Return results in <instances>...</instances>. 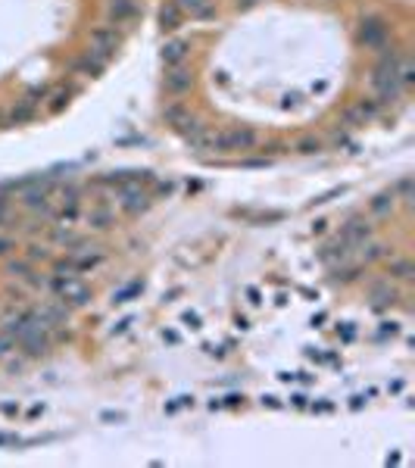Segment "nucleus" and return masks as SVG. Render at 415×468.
<instances>
[{
    "label": "nucleus",
    "instance_id": "1",
    "mask_svg": "<svg viewBox=\"0 0 415 468\" xmlns=\"http://www.w3.org/2000/svg\"><path fill=\"white\" fill-rule=\"evenodd\" d=\"M256 131L247 128V125H234V128H222L209 137V150H219V153H244V150L256 147Z\"/></svg>",
    "mask_w": 415,
    "mask_h": 468
},
{
    "label": "nucleus",
    "instance_id": "2",
    "mask_svg": "<svg viewBox=\"0 0 415 468\" xmlns=\"http://www.w3.org/2000/svg\"><path fill=\"white\" fill-rule=\"evenodd\" d=\"M51 291L57 293V300H63L66 306H85L91 300V287L85 284L78 275H53Z\"/></svg>",
    "mask_w": 415,
    "mask_h": 468
},
{
    "label": "nucleus",
    "instance_id": "3",
    "mask_svg": "<svg viewBox=\"0 0 415 468\" xmlns=\"http://www.w3.org/2000/svg\"><path fill=\"white\" fill-rule=\"evenodd\" d=\"M387 37H390V28H387V22H384L381 16H365L362 22H359V31H356V41H359V47H365V50H381V47H387Z\"/></svg>",
    "mask_w": 415,
    "mask_h": 468
},
{
    "label": "nucleus",
    "instance_id": "4",
    "mask_svg": "<svg viewBox=\"0 0 415 468\" xmlns=\"http://www.w3.org/2000/svg\"><path fill=\"white\" fill-rule=\"evenodd\" d=\"M116 203L125 216H141V212L150 209L153 197L147 191H141V184H122L119 193H116Z\"/></svg>",
    "mask_w": 415,
    "mask_h": 468
},
{
    "label": "nucleus",
    "instance_id": "5",
    "mask_svg": "<svg viewBox=\"0 0 415 468\" xmlns=\"http://www.w3.org/2000/svg\"><path fill=\"white\" fill-rule=\"evenodd\" d=\"M194 87V72H191L188 66H169L163 75V91L169 94V97H184V94Z\"/></svg>",
    "mask_w": 415,
    "mask_h": 468
},
{
    "label": "nucleus",
    "instance_id": "6",
    "mask_svg": "<svg viewBox=\"0 0 415 468\" xmlns=\"http://www.w3.org/2000/svg\"><path fill=\"white\" fill-rule=\"evenodd\" d=\"M119 47H122V35L113 28V25H100V28L91 31V47L88 50L100 53L103 60H109V56H113Z\"/></svg>",
    "mask_w": 415,
    "mask_h": 468
},
{
    "label": "nucleus",
    "instance_id": "7",
    "mask_svg": "<svg viewBox=\"0 0 415 468\" xmlns=\"http://www.w3.org/2000/svg\"><path fill=\"white\" fill-rule=\"evenodd\" d=\"M371 234H375V225H371L365 216H353V218H346V225L340 228V237H344V241L350 243L353 250L362 247L365 241H371Z\"/></svg>",
    "mask_w": 415,
    "mask_h": 468
},
{
    "label": "nucleus",
    "instance_id": "8",
    "mask_svg": "<svg viewBox=\"0 0 415 468\" xmlns=\"http://www.w3.org/2000/svg\"><path fill=\"white\" fill-rule=\"evenodd\" d=\"M85 222H88L94 231H107L116 225V209L107 203V200H97V203H91V209L85 212Z\"/></svg>",
    "mask_w": 415,
    "mask_h": 468
},
{
    "label": "nucleus",
    "instance_id": "9",
    "mask_svg": "<svg viewBox=\"0 0 415 468\" xmlns=\"http://www.w3.org/2000/svg\"><path fill=\"white\" fill-rule=\"evenodd\" d=\"M141 12L138 0H107V16L113 25H128L134 22Z\"/></svg>",
    "mask_w": 415,
    "mask_h": 468
},
{
    "label": "nucleus",
    "instance_id": "10",
    "mask_svg": "<svg viewBox=\"0 0 415 468\" xmlns=\"http://www.w3.org/2000/svg\"><path fill=\"white\" fill-rule=\"evenodd\" d=\"M319 256H321V262L334 266V262H346V259H350V256H353V247L337 234L334 241H328L325 247H321V253H319Z\"/></svg>",
    "mask_w": 415,
    "mask_h": 468
},
{
    "label": "nucleus",
    "instance_id": "11",
    "mask_svg": "<svg viewBox=\"0 0 415 468\" xmlns=\"http://www.w3.org/2000/svg\"><path fill=\"white\" fill-rule=\"evenodd\" d=\"M16 347H22V353L32 356V359L35 356H44L47 349H51V334H47V331H32V334H26Z\"/></svg>",
    "mask_w": 415,
    "mask_h": 468
},
{
    "label": "nucleus",
    "instance_id": "12",
    "mask_svg": "<svg viewBox=\"0 0 415 468\" xmlns=\"http://www.w3.org/2000/svg\"><path fill=\"white\" fill-rule=\"evenodd\" d=\"M109 60H103L100 53H94V50H88V53L82 56V60H76V72L78 75H88V78H97V75L107 69Z\"/></svg>",
    "mask_w": 415,
    "mask_h": 468
},
{
    "label": "nucleus",
    "instance_id": "13",
    "mask_svg": "<svg viewBox=\"0 0 415 468\" xmlns=\"http://www.w3.org/2000/svg\"><path fill=\"white\" fill-rule=\"evenodd\" d=\"M188 50H191V44L182 41V37H178V41H169L163 47V66L166 69H169V66H182L184 56H188Z\"/></svg>",
    "mask_w": 415,
    "mask_h": 468
},
{
    "label": "nucleus",
    "instance_id": "14",
    "mask_svg": "<svg viewBox=\"0 0 415 468\" xmlns=\"http://www.w3.org/2000/svg\"><path fill=\"white\" fill-rule=\"evenodd\" d=\"M371 300H375L378 309H384V306H394L396 300H400V293H396V287H390L387 281H375V284H371Z\"/></svg>",
    "mask_w": 415,
    "mask_h": 468
},
{
    "label": "nucleus",
    "instance_id": "15",
    "mask_svg": "<svg viewBox=\"0 0 415 468\" xmlns=\"http://www.w3.org/2000/svg\"><path fill=\"white\" fill-rule=\"evenodd\" d=\"M163 119L172 125V128H178V131H182L184 125L191 122V110H188L184 103H169V106L163 110Z\"/></svg>",
    "mask_w": 415,
    "mask_h": 468
},
{
    "label": "nucleus",
    "instance_id": "16",
    "mask_svg": "<svg viewBox=\"0 0 415 468\" xmlns=\"http://www.w3.org/2000/svg\"><path fill=\"white\" fill-rule=\"evenodd\" d=\"M182 10H188L194 19H213L215 16V6L213 0H175Z\"/></svg>",
    "mask_w": 415,
    "mask_h": 468
},
{
    "label": "nucleus",
    "instance_id": "17",
    "mask_svg": "<svg viewBox=\"0 0 415 468\" xmlns=\"http://www.w3.org/2000/svg\"><path fill=\"white\" fill-rule=\"evenodd\" d=\"M394 200H396V191H381L378 197H371L369 203L371 216H390L394 212Z\"/></svg>",
    "mask_w": 415,
    "mask_h": 468
},
{
    "label": "nucleus",
    "instance_id": "18",
    "mask_svg": "<svg viewBox=\"0 0 415 468\" xmlns=\"http://www.w3.org/2000/svg\"><path fill=\"white\" fill-rule=\"evenodd\" d=\"M159 25H163L166 31L178 28V25H182V6H178V3H166L163 10H159Z\"/></svg>",
    "mask_w": 415,
    "mask_h": 468
},
{
    "label": "nucleus",
    "instance_id": "19",
    "mask_svg": "<svg viewBox=\"0 0 415 468\" xmlns=\"http://www.w3.org/2000/svg\"><path fill=\"white\" fill-rule=\"evenodd\" d=\"M10 119H13L16 125H22V122H32V119H35V100H22L19 106H13V112H10Z\"/></svg>",
    "mask_w": 415,
    "mask_h": 468
},
{
    "label": "nucleus",
    "instance_id": "20",
    "mask_svg": "<svg viewBox=\"0 0 415 468\" xmlns=\"http://www.w3.org/2000/svg\"><path fill=\"white\" fill-rule=\"evenodd\" d=\"M390 275H394V278H400V281H412L415 278V266L409 259H394V262H390Z\"/></svg>",
    "mask_w": 415,
    "mask_h": 468
},
{
    "label": "nucleus",
    "instance_id": "21",
    "mask_svg": "<svg viewBox=\"0 0 415 468\" xmlns=\"http://www.w3.org/2000/svg\"><path fill=\"white\" fill-rule=\"evenodd\" d=\"M340 119H344V122L350 125V128H359V125L369 122V116H365V112L359 110V103H356V106H346V110L340 112Z\"/></svg>",
    "mask_w": 415,
    "mask_h": 468
},
{
    "label": "nucleus",
    "instance_id": "22",
    "mask_svg": "<svg viewBox=\"0 0 415 468\" xmlns=\"http://www.w3.org/2000/svg\"><path fill=\"white\" fill-rule=\"evenodd\" d=\"M53 216H57V225H72L78 218V203H60Z\"/></svg>",
    "mask_w": 415,
    "mask_h": 468
},
{
    "label": "nucleus",
    "instance_id": "23",
    "mask_svg": "<svg viewBox=\"0 0 415 468\" xmlns=\"http://www.w3.org/2000/svg\"><path fill=\"white\" fill-rule=\"evenodd\" d=\"M66 103H69V91H66V87H60V91L51 94V103H47V110H51V112H63Z\"/></svg>",
    "mask_w": 415,
    "mask_h": 468
},
{
    "label": "nucleus",
    "instance_id": "24",
    "mask_svg": "<svg viewBox=\"0 0 415 468\" xmlns=\"http://www.w3.org/2000/svg\"><path fill=\"white\" fill-rule=\"evenodd\" d=\"M141 291H144V284H141V281H134V284H128L125 291H119V293H116V297H113V303H128V300H132L134 293H141Z\"/></svg>",
    "mask_w": 415,
    "mask_h": 468
},
{
    "label": "nucleus",
    "instance_id": "25",
    "mask_svg": "<svg viewBox=\"0 0 415 468\" xmlns=\"http://www.w3.org/2000/svg\"><path fill=\"white\" fill-rule=\"evenodd\" d=\"M53 275H82L78 272V266H76V259H63V262H57V266H53Z\"/></svg>",
    "mask_w": 415,
    "mask_h": 468
},
{
    "label": "nucleus",
    "instance_id": "26",
    "mask_svg": "<svg viewBox=\"0 0 415 468\" xmlns=\"http://www.w3.org/2000/svg\"><path fill=\"white\" fill-rule=\"evenodd\" d=\"M378 256H384V247H381V243H369V241H365V243H362V259L371 262V259H378Z\"/></svg>",
    "mask_w": 415,
    "mask_h": 468
},
{
    "label": "nucleus",
    "instance_id": "27",
    "mask_svg": "<svg viewBox=\"0 0 415 468\" xmlns=\"http://www.w3.org/2000/svg\"><path fill=\"white\" fill-rule=\"evenodd\" d=\"M297 150H300V153H319L321 141H319V137H303V141L297 144Z\"/></svg>",
    "mask_w": 415,
    "mask_h": 468
},
{
    "label": "nucleus",
    "instance_id": "28",
    "mask_svg": "<svg viewBox=\"0 0 415 468\" xmlns=\"http://www.w3.org/2000/svg\"><path fill=\"white\" fill-rule=\"evenodd\" d=\"M396 191H400V197H403V203H412V178H403L400 184H396Z\"/></svg>",
    "mask_w": 415,
    "mask_h": 468
},
{
    "label": "nucleus",
    "instance_id": "29",
    "mask_svg": "<svg viewBox=\"0 0 415 468\" xmlns=\"http://www.w3.org/2000/svg\"><path fill=\"white\" fill-rule=\"evenodd\" d=\"M10 349H16V340L7 334V331H0V356H7Z\"/></svg>",
    "mask_w": 415,
    "mask_h": 468
},
{
    "label": "nucleus",
    "instance_id": "30",
    "mask_svg": "<svg viewBox=\"0 0 415 468\" xmlns=\"http://www.w3.org/2000/svg\"><path fill=\"white\" fill-rule=\"evenodd\" d=\"M10 272H13L16 278H32V275H28V262H10Z\"/></svg>",
    "mask_w": 415,
    "mask_h": 468
},
{
    "label": "nucleus",
    "instance_id": "31",
    "mask_svg": "<svg viewBox=\"0 0 415 468\" xmlns=\"http://www.w3.org/2000/svg\"><path fill=\"white\" fill-rule=\"evenodd\" d=\"M28 259H41V262H44V259H51V253H47V247H32V250H28Z\"/></svg>",
    "mask_w": 415,
    "mask_h": 468
},
{
    "label": "nucleus",
    "instance_id": "32",
    "mask_svg": "<svg viewBox=\"0 0 415 468\" xmlns=\"http://www.w3.org/2000/svg\"><path fill=\"white\" fill-rule=\"evenodd\" d=\"M10 250H13V241L0 234V256H3V253H10Z\"/></svg>",
    "mask_w": 415,
    "mask_h": 468
},
{
    "label": "nucleus",
    "instance_id": "33",
    "mask_svg": "<svg viewBox=\"0 0 415 468\" xmlns=\"http://www.w3.org/2000/svg\"><path fill=\"white\" fill-rule=\"evenodd\" d=\"M184 322H188L191 328H197V322H200V318H197V315H191V312H188V315H184Z\"/></svg>",
    "mask_w": 415,
    "mask_h": 468
},
{
    "label": "nucleus",
    "instance_id": "34",
    "mask_svg": "<svg viewBox=\"0 0 415 468\" xmlns=\"http://www.w3.org/2000/svg\"><path fill=\"white\" fill-rule=\"evenodd\" d=\"M263 403H265V406H272V409H278V406H281V403H278V399H275V397H265V399H263Z\"/></svg>",
    "mask_w": 415,
    "mask_h": 468
}]
</instances>
